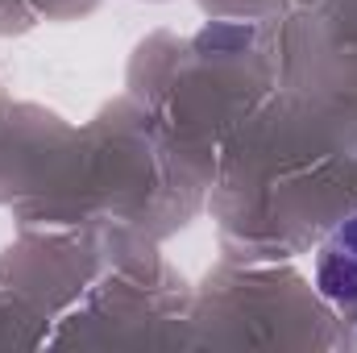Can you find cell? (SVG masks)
I'll return each instance as SVG.
<instances>
[{
  "label": "cell",
  "mask_w": 357,
  "mask_h": 353,
  "mask_svg": "<svg viewBox=\"0 0 357 353\" xmlns=\"http://www.w3.org/2000/svg\"><path fill=\"white\" fill-rule=\"evenodd\" d=\"M320 287L333 299H357V220H349L320 258Z\"/></svg>",
  "instance_id": "cell-1"
}]
</instances>
